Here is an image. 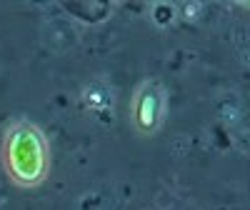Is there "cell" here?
Instances as JSON below:
<instances>
[{
    "mask_svg": "<svg viewBox=\"0 0 250 210\" xmlns=\"http://www.w3.org/2000/svg\"><path fill=\"white\" fill-rule=\"evenodd\" d=\"M165 110H168V90H165V85L153 78L143 80L130 100L133 128L140 135H155L165 123Z\"/></svg>",
    "mask_w": 250,
    "mask_h": 210,
    "instance_id": "cell-2",
    "label": "cell"
},
{
    "mask_svg": "<svg viewBox=\"0 0 250 210\" xmlns=\"http://www.w3.org/2000/svg\"><path fill=\"white\" fill-rule=\"evenodd\" d=\"M50 140L38 123L18 118L5 128L0 143V165L13 185L25 190L43 185L50 173Z\"/></svg>",
    "mask_w": 250,
    "mask_h": 210,
    "instance_id": "cell-1",
    "label": "cell"
}]
</instances>
